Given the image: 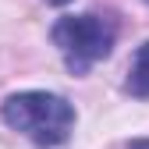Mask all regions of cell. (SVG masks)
Segmentation results:
<instances>
[{"instance_id": "6da1fadb", "label": "cell", "mask_w": 149, "mask_h": 149, "mask_svg": "<svg viewBox=\"0 0 149 149\" xmlns=\"http://www.w3.org/2000/svg\"><path fill=\"white\" fill-rule=\"evenodd\" d=\"M0 117L7 128L22 132L25 139H32L36 146L53 149L64 146L74 132V107L57 96V92H43V89H25V92H11L0 107Z\"/></svg>"}, {"instance_id": "3957f363", "label": "cell", "mask_w": 149, "mask_h": 149, "mask_svg": "<svg viewBox=\"0 0 149 149\" xmlns=\"http://www.w3.org/2000/svg\"><path fill=\"white\" fill-rule=\"evenodd\" d=\"M124 89L132 92V96H139V100L149 96V39L135 50L132 68H128V82H124Z\"/></svg>"}, {"instance_id": "5b68a950", "label": "cell", "mask_w": 149, "mask_h": 149, "mask_svg": "<svg viewBox=\"0 0 149 149\" xmlns=\"http://www.w3.org/2000/svg\"><path fill=\"white\" fill-rule=\"evenodd\" d=\"M46 4H53V7H64V4H71V0H46Z\"/></svg>"}, {"instance_id": "8992f818", "label": "cell", "mask_w": 149, "mask_h": 149, "mask_svg": "<svg viewBox=\"0 0 149 149\" xmlns=\"http://www.w3.org/2000/svg\"><path fill=\"white\" fill-rule=\"evenodd\" d=\"M146 4H149V0H146Z\"/></svg>"}, {"instance_id": "7a4b0ae2", "label": "cell", "mask_w": 149, "mask_h": 149, "mask_svg": "<svg viewBox=\"0 0 149 149\" xmlns=\"http://www.w3.org/2000/svg\"><path fill=\"white\" fill-rule=\"evenodd\" d=\"M50 39L61 50L71 74H85L96 61L110 57L114 39H117V25H114V18H103L92 11L89 14H64L53 22Z\"/></svg>"}, {"instance_id": "277c9868", "label": "cell", "mask_w": 149, "mask_h": 149, "mask_svg": "<svg viewBox=\"0 0 149 149\" xmlns=\"http://www.w3.org/2000/svg\"><path fill=\"white\" fill-rule=\"evenodd\" d=\"M128 149H149V139H135V142H128Z\"/></svg>"}]
</instances>
